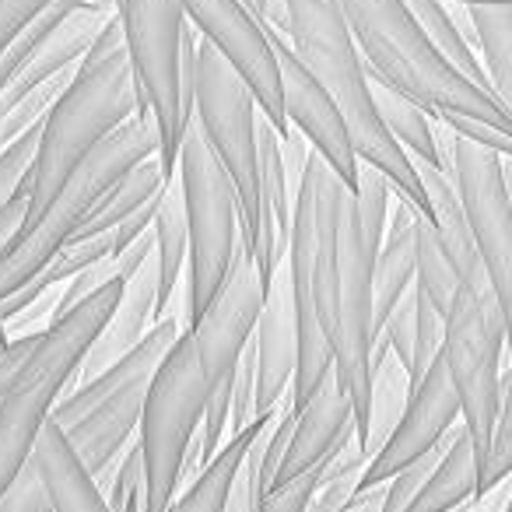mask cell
<instances>
[{
    "label": "cell",
    "mask_w": 512,
    "mask_h": 512,
    "mask_svg": "<svg viewBox=\"0 0 512 512\" xmlns=\"http://www.w3.org/2000/svg\"><path fill=\"white\" fill-rule=\"evenodd\" d=\"M365 71L467 141L512 158V109L442 60L400 0H341Z\"/></svg>",
    "instance_id": "cell-1"
},
{
    "label": "cell",
    "mask_w": 512,
    "mask_h": 512,
    "mask_svg": "<svg viewBox=\"0 0 512 512\" xmlns=\"http://www.w3.org/2000/svg\"><path fill=\"white\" fill-rule=\"evenodd\" d=\"M281 8H285V25L278 32L337 106L355 158L383 172L393 197L407 200L425 214L418 172L404 155V148L393 144V137L383 130L376 106H372L369 71H365L348 22H344L341 0H281Z\"/></svg>",
    "instance_id": "cell-2"
},
{
    "label": "cell",
    "mask_w": 512,
    "mask_h": 512,
    "mask_svg": "<svg viewBox=\"0 0 512 512\" xmlns=\"http://www.w3.org/2000/svg\"><path fill=\"white\" fill-rule=\"evenodd\" d=\"M130 116H141L137 106L134 74L123 50L120 22H109L92 43V50L78 60L64 95L53 102V109L39 123L36 155L25 176V218L46 204L53 190L64 183V176L102 141L113 134Z\"/></svg>",
    "instance_id": "cell-3"
},
{
    "label": "cell",
    "mask_w": 512,
    "mask_h": 512,
    "mask_svg": "<svg viewBox=\"0 0 512 512\" xmlns=\"http://www.w3.org/2000/svg\"><path fill=\"white\" fill-rule=\"evenodd\" d=\"M120 292L123 281H113L74 309H67L64 316H57L43 334H36L29 355L11 376L8 390L0 397V495L29 463L32 442L50 421L57 400L67 393L81 355L106 323Z\"/></svg>",
    "instance_id": "cell-4"
},
{
    "label": "cell",
    "mask_w": 512,
    "mask_h": 512,
    "mask_svg": "<svg viewBox=\"0 0 512 512\" xmlns=\"http://www.w3.org/2000/svg\"><path fill=\"white\" fill-rule=\"evenodd\" d=\"M158 155V130L144 116H130L127 123L106 134L71 172L64 183L46 197V204L36 214L22 221L15 239L0 253V299L22 288L29 278H36L53 260L60 246L74 235L95 200L106 193L109 183L123 176L130 165Z\"/></svg>",
    "instance_id": "cell-5"
},
{
    "label": "cell",
    "mask_w": 512,
    "mask_h": 512,
    "mask_svg": "<svg viewBox=\"0 0 512 512\" xmlns=\"http://www.w3.org/2000/svg\"><path fill=\"white\" fill-rule=\"evenodd\" d=\"M179 334H183V323L176 316H165L130 355H123L120 362L57 400L50 421L60 425V432L67 435L71 449L95 481L120 460L127 442L134 439L148 386Z\"/></svg>",
    "instance_id": "cell-6"
},
{
    "label": "cell",
    "mask_w": 512,
    "mask_h": 512,
    "mask_svg": "<svg viewBox=\"0 0 512 512\" xmlns=\"http://www.w3.org/2000/svg\"><path fill=\"white\" fill-rule=\"evenodd\" d=\"M256 102L235 67L197 36L193 50V120L211 155L225 169L239 200V242L253 260L260 281H271L278 264L260 239V193H256Z\"/></svg>",
    "instance_id": "cell-7"
},
{
    "label": "cell",
    "mask_w": 512,
    "mask_h": 512,
    "mask_svg": "<svg viewBox=\"0 0 512 512\" xmlns=\"http://www.w3.org/2000/svg\"><path fill=\"white\" fill-rule=\"evenodd\" d=\"M509 313L498 302L491 285H460L446 309L442 327V365L449 386L460 404V425L481 467L488 453L491 428H495L502 393L512 386V376L502 369Z\"/></svg>",
    "instance_id": "cell-8"
},
{
    "label": "cell",
    "mask_w": 512,
    "mask_h": 512,
    "mask_svg": "<svg viewBox=\"0 0 512 512\" xmlns=\"http://www.w3.org/2000/svg\"><path fill=\"white\" fill-rule=\"evenodd\" d=\"M116 22L134 74L137 106L158 130V165L176 179V155L186 116L193 113V88L183 85L186 15L176 0H120Z\"/></svg>",
    "instance_id": "cell-9"
},
{
    "label": "cell",
    "mask_w": 512,
    "mask_h": 512,
    "mask_svg": "<svg viewBox=\"0 0 512 512\" xmlns=\"http://www.w3.org/2000/svg\"><path fill=\"white\" fill-rule=\"evenodd\" d=\"M176 183L186 218V309L200 316L218 281L225 278L228 260L239 246V200L225 169L211 155L193 113L186 116L183 141L176 155Z\"/></svg>",
    "instance_id": "cell-10"
},
{
    "label": "cell",
    "mask_w": 512,
    "mask_h": 512,
    "mask_svg": "<svg viewBox=\"0 0 512 512\" xmlns=\"http://www.w3.org/2000/svg\"><path fill=\"white\" fill-rule=\"evenodd\" d=\"M207 400V379L197 362L190 334H179L169 355L162 358L137 421V449L144 467L141 512H165L179 491L186 449L200 428Z\"/></svg>",
    "instance_id": "cell-11"
},
{
    "label": "cell",
    "mask_w": 512,
    "mask_h": 512,
    "mask_svg": "<svg viewBox=\"0 0 512 512\" xmlns=\"http://www.w3.org/2000/svg\"><path fill=\"white\" fill-rule=\"evenodd\" d=\"M449 183L463 211L481 264L495 288L498 302L509 313L512 299V190L509 158L491 148L449 134Z\"/></svg>",
    "instance_id": "cell-12"
},
{
    "label": "cell",
    "mask_w": 512,
    "mask_h": 512,
    "mask_svg": "<svg viewBox=\"0 0 512 512\" xmlns=\"http://www.w3.org/2000/svg\"><path fill=\"white\" fill-rule=\"evenodd\" d=\"M267 285L256 274L253 260L242 249V242L235 246L232 260H228L225 278L218 281L214 295L207 299V306L200 309V316H193V323L186 327L197 351V362L204 369L207 390L228 383L239 362L242 348L249 344L256 327V316L264 306Z\"/></svg>",
    "instance_id": "cell-13"
},
{
    "label": "cell",
    "mask_w": 512,
    "mask_h": 512,
    "mask_svg": "<svg viewBox=\"0 0 512 512\" xmlns=\"http://www.w3.org/2000/svg\"><path fill=\"white\" fill-rule=\"evenodd\" d=\"M176 4L183 8L193 32H200V39H207L235 67V74L246 81L256 109L281 134L288 123L285 113H281L278 67H274V53L264 36V25L256 22L239 0H176Z\"/></svg>",
    "instance_id": "cell-14"
},
{
    "label": "cell",
    "mask_w": 512,
    "mask_h": 512,
    "mask_svg": "<svg viewBox=\"0 0 512 512\" xmlns=\"http://www.w3.org/2000/svg\"><path fill=\"white\" fill-rule=\"evenodd\" d=\"M264 25V36L271 43L274 67H278V92H281V113L292 130H299L306 137V144L330 165L337 179L344 183V190H355L358 176V158L351 148V137L344 130V120L337 113V106L330 102V95L313 81V74L302 67V60L292 53V46L285 43L274 25Z\"/></svg>",
    "instance_id": "cell-15"
},
{
    "label": "cell",
    "mask_w": 512,
    "mask_h": 512,
    "mask_svg": "<svg viewBox=\"0 0 512 512\" xmlns=\"http://www.w3.org/2000/svg\"><path fill=\"white\" fill-rule=\"evenodd\" d=\"M456 421H460V404H456V393H453V386H449L446 365H442V355H439L428 365L425 376L418 379V386H411L397 425L386 435L379 453L362 467L355 491L386 484L393 474H400L404 467L418 463L421 456H428L439 446L442 435H446Z\"/></svg>",
    "instance_id": "cell-16"
},
{
    "label": "cell",
    "mask_w": 512,
    "mask_h": 512,
    "mask_svg": "<svg viewBox=\"0 0 512 512\" xmlns=\"http://www.w3.org/2000/svg\"><path fill=\"white\" fill-rule=\"evenodd\" d=\"M253 372H256V414H267L292 393L295 362H299V330H295V292L288 264L281 260L267 281L264 306L253 327Z\"/></svg>",
    "instance_id": "cell-17"
},
{
    "label": "cell",
    "mask_w": 512,
    "mask_h": 512,
    "mask_svg": "<svg viewBox=\"0 0 512 512\" xmlns=\"http://www.w3.org/2000/svg\"><path fill=\"white\" fill-rule=\"evenodd\" d=\"M155 295H158V264H155V249H151L141 264H137V271L123 281L120 299L109 309L106 323L92 337V344L85 348L67 390L95 379L102 369L120 362L123 355H130L144 341V334L155 327Z\"/></svg>",
    "instance_id": "cell-18"
},
{
    "label": "cell",
    "mask_w": 512,
    "mask_h": 512,
    "mask_svg": "<svg viewBox=\"0 0 512 512\" xmlns=\"http://www.w3.org/2000/svg\"><path fill=\"white\" fill-rule=\"evenodd\" d=\"M348 432H355V421H351V400L348 393L337 386L334 372L316 386V393L306 404L295 411V425H292V439H288L285 460H281L278 474L271 484L278 481H292L302 470L316 467V463L330 460L337 449V442Z\"/></svg>",
    "instance_id": "cell-19"
},
{
    "label": "cell",
    "mask_w": 512,
    "mask_h": 512,
    "mask_svg": "<svg viewBox=\"0 0 512 512\" xmlns=\"http://www.w3.org/2000/svg\"><path fill=\"white\" fill-rule=\"evenodd\" d=\"M29 467L36 470L39 484H43L50 512H109L99 481L88 474L67 435L53 421H46L39 439L32 442Z\"/></svg>",
    "instance_id": "cell-20"
},
{
    "label": "cell",
    "mask_w": 512,
    "mask_h": 512,
    "mask_svg": "<svg viewBox=\"0 0 512 512\" xmlns=\"http://www.w3.org/2000/svg\"><path fill=\"white\" fill-rule=\"evenodd\" d=\"M414 218L418 207L393 197L386 214V232L372 256V330L383 327L400 299L414 285Z\"/></svg>",
    "instance_id": "cell-21"
},
{
    "label": "cell",
    "mask_w": 512,
    "mask_h": 512,
    "mask_svg": "<svg viewBox=\"0 0 512 512\" xmlns=\"http://www.w3.org/2000/svg\"><path fill=\"white\" fill-rule=\"evenodd\" d=\"M400 4H404V11L414 18L421 36L442 53V60H446L453 71H460L463 78L474 81L484 92H491L488 74H484L481 60H477V53H474V32H470L463 4H460L463 18H456V8H453L456 0H400Z\"/></svg>",
    "instance_id": "cell-22"
},
{
    "label": "cell",
    "mask_w": 512,
    "mask_h": 512,
    "mask_svg": "<svg viewBox=\"0 0 512 512\" xmlns=\"http://www.w3.org/2000/svg\"><path fill=\"white\" fill-rule=\"evenodd\" d=\"M474 484H477L474 449H470L463 425L456 421L453 432H449L446 449L435 460V467L428 470L421 488L411 495V502L404 505V512H453L474 498Z\"/></svg>",
    "instance_id": "cell-23"
},
{
    "label": "cell",
    "mask_w": 512,
    "mask_h": 512,
    "mask_svg": "<svg viewBox=\"0 0 512 512\" xmlns=\"http://www.w3.org/2000/svg\"><path fill=\"white\" fill-rule=\"evenodd\" d=\"M271 418H274V411H267L256 421H249L242 432L228 435V439L218 446V453H214L211 460H207L204 467L190 477L186 491L172 498L165 512H225V498H228V488H232L235 470H239L249 442L271 425Z\"/></svg>",
    "instance_id": "cell-24"
},
{
    "label": "cell",
    "mask_w": 512,
    "mask_h": 512,
    "mask_svg": "<svg viewBox=\"0 0 512 512\" xmlns=\"http://www.w3.org/2000/svg\"><path fill=\"white\" fill-rule=\"evenodd\" d=\"M151 239H155V264H158V295H155V323L165 320V309L183 288L186 271V218L179 183L169 179L151 214Z\"/></svg>",
    "instance_id": "cell-25"
},
{
    "label": "cell",
    "mask_w": 512,
    "mask_h": 512,
    "mask_svg": "<svg viewBox=\"0 0 512 512\" xmlns=\"http://www.w3.org/2000/svg\"><path fill=\"white\" fill-rule=\"evenodd\" d=\"M165 183H169V179L162 176L158 155L130 165L116 183L106 186V193H102V197L92 204V211L81 218V225L74 228V235H95V232H106V228L120 225V221H127L130 214H137L141 207L155 204L158 193L165 190Z\"/></svg>",
    "instance_id": "cell-26"
},
{
    "label": "cell",
    "mask_w": 512,
    "mask_h": 512,
    "mask_svg": "<svg viewBox=\"0 0 512 512\" xmlns=\"http://www.w3.org/2000/svg\"><path fill=\"white\" fill-rule=\"evenodd\" d=\"M474 53L481 60L488 85L502 106L512 109V0L509 4H463Z\"/></svg>",
    "instance_id": "cell-27"
},
{
    "label": "cell",
    "mask_w": 512,
    "mask_h": 512,
    "mask_svg": "<svg viewBox=\"0 0 512 512\" xmlns=\"http://www.w3.org/2000/svg\"><path fill=\"white\" fill-rule=\"evenodd\" d=\"M362 467H365V456H362V449L355 446V432H348L337 442L334 456H330V463H327V474H323L320 488H316L306 512H379L386 484L355 491Z\"/></svg>",
    "instance_id": "cell-28"
},
{
    "label": "cell",
    "mask_w": 512,
    "mask_h": 512,
    "mask_svg": "<svg viewBox=\"0 0 512 512\" xmlns=\"http://www.w3.org/2000/svg\"><path fill=\"white\" fill-rule=\"evenodd\" d=\"M369 92H372V106H376V116L383 123V130L393 137V144L404 148L407 158L414 162L435 165L439 155H435V120L425 113L421 106H414L411 99H404L400 92H393L390 85L369 74Z\"/></svg>",
    "instance_id": "cell-29"
},
{
    "label": "cell",
    "mask_w": 512,
    "mask_h": 512,
    "mask_svg": "<svg viewBox=\"0 0 512 512\" xmlns=\"http://www.w3.org/2000/svg\"><path fill=\"white\" fill-rule=\"evenodd\" d=\"M407 393H411V383H407L404 365H400V358L393 351H386L369 369V411H365V439H362L365 463L379 453L386 435L393 432V425H397L400 411L407 404Z\"/></svg>",
    "instance_id": "cell-30"
},
{
    "label": "cell",
    "mask_w": 512,
    "mask_h": 512,
    "mask_svg": "<svg viewBox=\"0 0 512 512\" xmlns=\"http://www.w3.org/2000/svg\"><path fill=\"white\" fill-rule=\"evenodd\" d=\"M414 285L428 295V302L442 316H446L449 302H453L456 288H460V278H456L453 264L446 260V249H442L432 221L421 211L414 218Z\"/></svg>",
    "instance_id": "cell-31"
},
{
    "label": "cell",
    "mask_w": 512,
    "mask_h": 512,
    "mask_svg": "<svg viewBox=\"0 0 512 512\" xmlns=\"http://www.w3.org/2000/svg\"><path fill=\"white\" fill-rule=\"evenodd\" d=\"M351 200H355V214H358V232H362V242L372 256H376L379 242H383L386 232V214H390V200L393 190L386 183V176L372 165L358 162V176H355V190H351Z\"/></svg>",
    "instance_id": "cell-32"
},
{
    "label": "cell",
    "mask_w": 512,
    "mask_h": 512,
    "mask_svg": "<svg viewBox=\"0 0 512 512\" xmlns=\"http://www.w3.org/2000/svg\"><path fill=\"white\" fill-rule=\"evenodd\" d=\"M411 309H414V330H411V365H407V383L418 386V379L428 372V365L442 351V327L446 316L428 302V295L418 285H411Z\"/></svg>",
    "instance_id": "cell-33"
},
{
    "label": "cell",
    "mask_w": 512,
    "mask_h": 512,
    "mask_svg": "<svg viewBox=\"0 0 512 512\" xmlns=\"http://www.w3.org/2000/svg\"><path fill=\"white\" fill-rule=\"evenodd\" d=\"M512 470V386L502 393V407H498L495 428H491V442L484 463L477 467V484H474V502L481 495H488L491 488L505 484Z\"/></svg>",
    "instance_id": "cell-34"
},
{
    "label": "cell",
    "mask_w": 512,
    "mask_h": 512,
    "mask_svg": "<svg viewBox=\"0 0 512 512\" xmlns=\"http://www.w3.org/2000/svg\"><path fill=\"white\" fill-rule=\"evenodd\" d=\"M256 372H253V344H246L235 362L232 383H228V425H225V439L256 421Z\"/></svg>",
    "instance_id": "cell-35"
},
{
    "label": "cell",
    "mask_w": 512,
    "mask_h": 512,
    "mask_svg": "<svg viewBox=\"0 0 512 512\" xmlns=\"http://www.w3.org/2000/svg\"><path fill=\"white\" fill-rule=\"evenodd\" d=\"M36 141H39V123L0 148V207L22 193L25 176L32 169V155H36Z\"/></svg>",
    "instance_id": "cell-36"
},
{
    "label": "cell",
    "mask_w": 512,
    "mask_h": 512,
    "mask_svg": "<svg viewBox=\"0 0 512 512\" xmlns=\"http://www.w3.org/2000/svg\"><path fill=\"white\" fill-rule=\"evenodd\" d=\"M50 0H0V53L8 50L11 39L32 22L36 11H43Z\"/></svg>",
    "instance_id": "cell-37"
},
{
    "label": "cell",
    "mask_w": 512,
    "mask_h": 512,
    "mask_svg": "<svg viewBox=\"0 0 512 512\" xmlns=\"http://www.w3.org/2000/svg\"><path fill=\"white\" fill-rule=\"evenodd\" d=\"M32 341H36V334H29V337H11L8 344H0V397H4V390H8L11 376L18 372L22 358L29 355Z\"/></svg>",
    "instance_id": "cell-38"
},
{
    "label": "cell",
    "mask_w": 512,
    "mask_h": 512,
    "mask_svg": "<svg viewBox=\"0 0 512 512\" xmlns=\"http://www.w3.org/2000/svg\"><path fill=\"white\" fill-rule=\"evenodd\" d=\"M25 211H29V204H25V193H18V197H11L8 204L0 207V253H4V246H8V242L15 239L18 228H22Z\"/></svg>",
    "instance_id": "cell-39"
},
{
    "label": "cell",
    "mask_w": 512,
    "mask_h": 512,
    "mask_svg": "<svg viewBox=\"0 0 512 512\" xmlns=\"http://www.w3.org/2000/svg\"><path fill=\"white\" fill-rule=\"evenodd\" d=\"M239 4L249 11V15L256 18V22H264V15H267V4H271V0H239Z\"/></svg>",
    "instance_id": "cell-40"
},
{
    "label": "cell",
    "mask_w": 512,
    "mask_h": 512,
    "mask_svg": "<svg viewBox=\"0 0 512 512\" xmlns=\"http://www.w3.org/2000/svg\"><path fill=\"white\" fill-rule=\"evenodd\" d=\"M460 4H509V0H460Z\"/></svg>",
    "instance_id": "cell-41"
},
{
    "label": "cell",
    "mask_w": 512,
    "mask_h": 512,
    "mask_svg": "<svg viewBox=\"0 0 512 512\" xmlns=\"http://www.w3.org/2000/svg\"><path fill=\"white\" fill-rule=\"evenodd\" d=\"M502 512H509V509H502Z\"/></svg>",
    "instance_id": "cell-42"
}]
</instances>
